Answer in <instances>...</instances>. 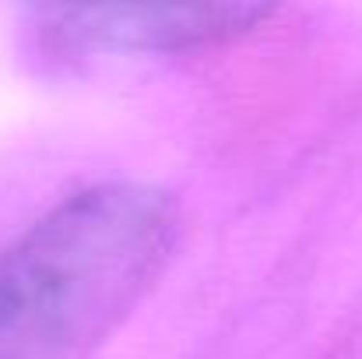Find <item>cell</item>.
Listing matches in <instances>:
<instances>
[{"label": "cell", "mask_w": 362, "mask_h": 359, "mask_svg": "<svg viewBox=\"0 0 362 359\" xmlns=\"http://www.w3.org/2000/svg\"><path fill=\"white\" fill-rule=\"evenodd\" d=\"M176 205L144 183H95L0 250V359H67L106 338L165 268Z\"/></svg>", "instance_id": "6da1fadb"}, {"label": "cell", "mask_w": 362, "mask_h": 359, "mask_svg": "<svg viewBox=\"0 0 362 359\" xmlns=\"http://www.w3.org/2000/svg\"><path fill=\"white\" fill-rule=\"evenodd\" d=\"M271 7L211 4V7H49L39 11L42 35L57 50H190L233 39Z\"/></svg>", "instance_id": "7a4b0ae2"}]
</instances>
